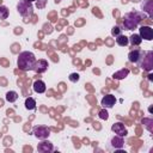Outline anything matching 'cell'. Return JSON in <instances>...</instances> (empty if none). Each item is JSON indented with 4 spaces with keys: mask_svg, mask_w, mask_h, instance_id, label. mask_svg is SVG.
Instances as JSON below:
<instances>
[{
    "mask_svg": "<svg viewBox=\"0 0 153 153\" xmlns=\"http://www.w3.org/2000/svg\"><path fill=\"white\" fill-rule=\"evenodd\" d=\"M36 63V56L31 51H22L18 55L17 66L22 71H32Z\"/></svg>",
    "mask_w": 153,
    "mask_h": 153,
    "instance_id": "obj_1",
    "label": "cell"
},
{
    "mask_svg": "<svg viewBox=\"0 0 153 153\" xmlns=\"http://www.w3.org/2000/svg\"><path fill=\"white\" fill-rule=\"evenodd\" d=\"M143 19V14L136 11H131L124 14L123 17V27L126 30H134L139 26L141 20Z\"/></svg>",
    "mask_w": 153,
    "mask_h": 153,
    "instance_id": "obj_2",
    "label": "cell"
},
{
    "mask_svg": "<svg viewBox=\"0 0 153 153\" xmlns=\"http://www.w3.org/2000/svg\"><path fill=\"white\" fill-rule=\"evenodd\" d=\"M17 10L19 14L25 18V20H27L33 13V5L27 0H19V2L17 4Z\"/></svg>",
    "mask_w": 153,
    "mask_h": 153,
    "instance_id": "obj_3",
    "label": "cell"
},
{
    "mask_svg": "<svg viewBox=\"0 0 153 153\" xmlns=\"http://www.w3.org/2000/svg\"><path fill=\"white\" fill-rule=\"evenodd\" d=\"M139 67H141L142 69L151 72L153 69V51H145V55L142 56L141 61L137 63Z\"/></svg>",
    "mask_w": 153,
    "mask_h": 153,
    "instance_id": "obj_4",
    "label": "cell"
},
{
    "mask_svg": "<svg viewBox=\"0 0 153 153\" xmlns=\"http://www.w3.org/2000/svg\"><path fill=\"white\" fill-rule=\"evenodd\" d=\"M32 131H33L35 136L39 140H44L50 135V129L45 126H36V127H33Z\"/></svg>",
    "mask_w": 153,
    "mask_h": 153,
    "instance_id": "obj_5",
    "label": "cell"
},
{
    "mask_svg": "<svg viewBox=\"0 0 153 153\" xmlns=\"http://www.w3.org/2000/svg\"><path fill=\"white\" fill-rule=\"evenodd\" d=\"M143 55H145V51L141 50V49H139V48H136V49L129 51V54H128V60H129V62L137 65V63L141 61V59H142Z\"/></svg>",
    "mask_w": 153,
    "mask_h": 153,
    "instance_id": "obj_6",
    "label": "cell"
},
{
    "mask_svg": "<svg viewBox=\"0 0 153 153\" xmlns=\"http://www.w3.org/2000/svg\"><path fill=\"white\" fill-rule=\"evenodd\" d=\"M139 31H140V37L142 38V39H146V41H152L153 39V29L151 27V26H148V25H142L140 29H139Z\"/></svg>",
    "mask_w": 153,
    "mask_h": 153,
    "instance_id": "obj_7",
    "label": "cell"
},
{
    "mask_svg": "<svg viewBox=\"0 0 153 153\" xmlns=\"http://www.w3.org/2000/svg\"><path fill=\"white\" fill-rule=\"evenodd\" d=\"M37 151L42 152V153H50V152L54 151V146L50 141H47L44 139V140H42V142H39L37 145Z\"/></svg>",
    "mask_w": 153,
    "mask_h": 153,
    "instance_id": "obj_8",
    "label": "cell"
},
{
    "mask_svg": "<svg viewBox=\"0 0 153 153\" xmlns=\"http://www.w3.org/2000/svg\"><path fill=\"white\" fill-rule=\"evenodd\" d=\"M111 130L118 136H126L127 135V129H126V127L122 122H116L115 124H112Z\"/></svg>",
    "mask_w": 153,
    "mask_h": 153,
    "instance_id": "obj_9",
    "label": "cell"
},
{
    "mask_svg": "<svg viewBox=\"0 0 153 153\" xmlns=\"http://www.w3.org/2000/svg\"><path fill=\"white\" fill-rule=\"evenodd\" d=\"M48 67H49V65H48V61L47 60H36V63H35V66H33V69L32 71H35L36 73H44L47 69H48Z\"/></svg>",
    "mask_w": 153,
    "mask_h": 153,
    "instance_id": "obj_10",
    "label": "cell"
},
{
    "mask_svg": "<svg viewBox=\"0 0 153 153\" xmlns=\"http://www.w3.org/2000/svg\"><path fill=\"white\" fill-rule=\"evenodd\" d=\"M115 103H116V98H115V96H112V94H106V96H104L103 98H102V102H100V104H102V106L103 108H112L114 105H115Z\"/></svg>",
    "mask_w": 153,
    "mask_h": 153,
    "instance_id": "obj_11",
    "label": "cell"
},
{
    "mask_svg": "<svg viewBox=\"0 0 153 153\" xmlns=\"http://www.w3.org/2000/svg\"><path fill=\"white\" fill-rule=\"evenodd\" d=\"M110 143H111V146H112L114 148H116V149L122 148V147L124 146V140H123V136H118V135L114 136V137L111 139Z\"/></svg>",
    "mask_w": 153,
    "mask_h": 153,
    "instance_id": "obj_12",
    "label": "cell"
},
{
    "mask_svg": "<svg viewBox=\"0 0 153 153\" xmlns=\"http://www.w3.org/2000/svg\"><path fill=\"white\" fill-rule=\"evenodd\" d=\"M141 7H142V11L143 12H147V14H148L149 18L153 17V2H152V0H147V1L142 2Z\"/></svg>",
    "mask_w": 153,
    "mask_h": 153,
    "instance_id": "obj_13",
    "label": "cell"
},
{
    "mask_svg": "<svg viewBox=\"0 0 153 153\" xmlns=\"http://www.w3.org/2000/svg\"><path fill=\"white\" fill-rule=\"evenodd\" d=\"M45 84L42 80H36L33 82V91L36 93H44L45 92Z\"/></svg>",
    "mask_w": 153,
    "mask_h": 153,
    "instance_id": "obj_14",
    "label": "cell"
},
{
    "mask_svg": "<svg viewBox=\"0 0 153 153\" xmlns=\"http://www.w3.org/2000/svg\"><path fill=\"white\" fill-rule=\"evenodd\" d=\"M128 74H129V69H128V68H122V69H120L118 72L114 73V74H112V78L116 79V80H122V79H124L126 76H128Z\"/></svg>",
    "mask_w": 153,
    "mask_h": 153,
    "instance_id": "obj_15",
    "label": "cell"
},
{
    "mask_svg": "<svg viewBox=\"0 0 153 153\" xmlns=\"http://www.w3.org/2000/svg\"><path fill=\"white\" fill-rule=\"evenodd\" d=\"M128 41L130 42V44H131L133 47H137V45H140V44H141L142 38L140 37V35H137V33H133V35L128 38Z\"/></svg>",
    "mask_w": 153,
    "mask_h": 153,
    "instance_id": "obj_16",
    "label": "cell"
},
{
    "mask_svg": "<svg viewBox=\"0 0 153 153\" xmlns=\"http://www.w3.org/2000/svg\"><path fill=\"white\" fill-rule=\"evenodd\" d=\"M116 38V43L118 44V45H121V47H126L128 43H129V41H128V37L127 36H124V35H118L117 37H115Z\"/></svg>",
    "mask_w": 153,
    "mask_h": 153,
    "instance_id": "obj_17",
    "label": "cell"
},
{
    "mask_svg": "<svg viewBox=\"0 0 153 153\" xmlns=\"http://www.w3.org/2000/svg\"><path fill=\"white\" fill-rule=\"evenodd\" d=\"M25 108L27 110H35L36 109V100L32 97H29L25 99Z\"/></svg>",
    "mask_w": 153,
    "mask_h": 153,
    "instance_id": "obj_18",
    "label": "cell"
},
{
    "mask_svg": "<svg viewBox=\"0 0 153 153\" xmlns=\"http://www.w3.org/2000/svg\"><path fill=\"white\" fill-rule=\"evenodd\" d=\"M18 99V93L16 91H8L6 93V100L10 103H14Z\"/></svg>",
    "mask_w": 153,
    "mask_h": 153,
    "instance_id": "obj_19",
    "label": "cell"
},
{
    "mask_svg": "<svg viewBox=\"0 0 153 153\" xmlns=\"http://www.w3.org/2000/svg\"><path fill=\"white\" fill-rule=\"evenodd\" d=\"M142 124H145V127L147 128L148 131H153V120L152 118H143L142 120Z\"/></svg>",
    "mask_w": 153,
    "mask_h": 153,
    "instance_id": "obj_20",
    "label": "cell"
},
{
    "mask_svg": "<svg viewBox=\"0 0 153 153\" xmlns=\"http://www.w3.org/2000/svg\"><path fill=\"white\" fill-rule=\"evenodd\" d=\"M8 8L6 7V6H4V5H0V19H7V17H8Z\"/></svg>",
    "mask_w": 153,
    "mask_h": 153,
    "instance_id": "obj_21",
    "label": "cell"
},
{
    "mask_svg": "<svg viewBox=\"0 0 153 153\" xmlns=\"http://www.w3.org/2000/svg\"><path fill=\"white\" fill-rule=\"evenodd\" d=\"M98 115H99V118H100V120H108V118H109V114H108V111L105 110V108L102 109Z\"/></svg>",
    "mask_w": 153,
    "mask_h": 153,
    "instance_id": "obj_22",
    "label": "cell"
},
{
    "mask_svg": "<svg viewBox=\"0 0 153 153\" xmlns=\"http://www.w3.org/2000/svg\"><path fill=\"white\" fill-rule=\"evenodd\" d=\"M121 31H122V29H120V26H114L111 29V35L114 37H117L118 35H121Z\"/></svg>",
    "mask_w": 153,
    "mask_h": 153,
    "instance_id": "obj_23",
    "label": "cell"
},
{
    "mask_svg": "<svg viewBox=\"0 0 153 153\" xmlns=\"http://www.w3.org/2000/svg\"><path fill=\"white\" fill-rule=\"evenodd\" d=\"M79 79H80V75H79L78 73H72V74H69V81L76 82Z\"/></svg>",
    "mask_w": 153,
    "mask_h": 153,
    "instance_id": "obj_24",
    "label": "cell"
},
{
    "mask_svg": "<svg viewBox=\"0 0 153 153\" xmlns=\"http://www.w3.org/2000/svg\"><path fill=\"white\" fill-rule=\"evenodd\" d=\"M45 1H47V0H38L36 6H37L38 8H43V7L45 6Z\"/></svg>",
    "mask_w": 153,
    "mask_h": 153,
    "instance_id": "obj_25",
    "label": "cell"
},
{
    "mask_svg": "<svg viewBox=\"0 0 153 153\" xmlns=\"http://www.w3.org/2000/svg\"><path fill=\"white\" fill-rule=\"evenodd\" d=\"M27 1H30V2H33V1H36V0H27Z\"/></svg>",
    "mask_w": 153,
    "mask_h": 153,
    "instance_id": "obj_26",
    "label": "cell"
},
{
    "mask_svg": "<svg viewBox=\"0 0 153 153\" xmlns=\"http://www.w3.org/2000/svg\"><path fill=\"white\" fill-rule=\"evenodd\" d=\"M57 1H60V0H57Z\"/></svg>",
    "mask_w": 153,
    "mask_h": 153,
    "instance_id": "obj_27",
    "label": "cell"
}]
</instances>
